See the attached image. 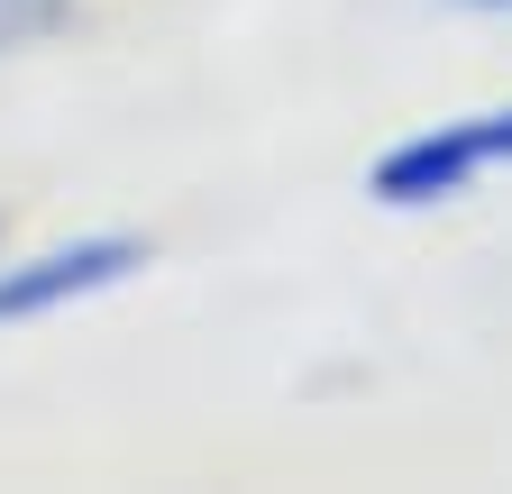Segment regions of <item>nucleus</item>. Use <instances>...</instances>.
<instances>
[{
	"label": "nucleus",
	"instance_id": "3",
	"mask_svg": "<svg viewBox=\"0 0 512 494\" xmlns=\"http://www.w3.org/2000/svg\"><path fill=\"white\" fill-rule=\"evenodd\" d=\"M74 0H0V46H28V37H46Z\"/></svg>",
	"mask_w": 512,
	"mask_h": 494
},
{
	"label": "nucleus",
	"instance_id": "4",
	"mask_svg": "<svg viewBox=\"0 0 512 494\" xmlns=\"http://www.w3.org/2000/svg\"><path fill=\"white\" fill-rule=\"evenodd\" d=\"M458 10H512V0H458Z\"/></svg>",
	"mask_w": 512,
	"mask_h": 494
},
{
	"label": "nucleus",
	"instance_id": "2",
	"mask_svg": "<svg viewBox=\"0 0 512 494\" xmlns=\"http://www.w3.org/2000/svg\"><path fill=\"white\" fill-rule=\"evenodd\" d=\"M138 266H147L138 238H83V247H46L28 266H0V330L37 321V312H64V302H83V293L138 275Z\"/></svg>",
	"mask_w": 512,
	"mask_h": 494
},
{
	"label": "nucleus",
	"instance_id": "1",
	"mask_svg": "<svg viewBox=\"0 0 512 494\" xmlns=\"http://www.w3.org/2000/svg\"><path fill=\"white\" fill-rule=\"evenodd\" d=\"M512 165V110H467V119H439V129L403 138L394 156L375 165V202H448V193H467L476 174Z\"/></svg>",
	"mask_w": 512,
	"mask_h": 494
}]
</instances>
